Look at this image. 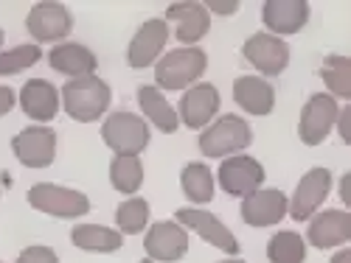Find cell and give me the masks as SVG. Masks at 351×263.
I'll return each mask as SVG.
<instances>
[{"label": "cell", "mask_w": 351, "mask_h": 263, "mask_svg": "<svg viewBox=\"0 0 351 263\" xmlns=\"http://www.w3.org/2000/svg\"><path fill=\"white\" fill-rule=\"evenodd\" d=\"M261 20H265L273 37L298 34L309 23V3L306 0H267L261 6Z\"/></svg>", "instance_id": "e0dca14e"}, {"label": "cell", "mask_w": 351, "mask_h": 263, "mask_svg": "<svg viewBox=\"0 0 351 263\" xmlns=\"http://www.w3.org/2000/svg\"><path fill=\"white\" fill-rule=\"evenodd\" d=\"M315 249H332L351 241V216L346 210H324L312 216L306 238Z\"/></svg>", "instance_id": "d6986e66"}, {"label": "cell", "mask_w": 351, "mask_h": 263, "mask_svg": "<svg viewBox=\"0 0 351 263\" xmlns=\"http://www.w3.org/2000/svg\"><path fill=\"white\" fill-rule=\"evenodd\" d=\"M43 59V51L37 42H28V45H17L12 51L0 53V76H14L23 73L28 68H34Z\"/></svg>", "instance_id": "f546056e"}, {"label": "cell", "mask_w": 351, "mask_h": 263, "mask_svg": "<svg viewBox=\"0 0 351 263\" xmlns=\"http://www.w3.org/2000/svg\"><path fill=\"white\" fill-rule=\"evenodd\" d=\"M71 241L84 252H119L124 247L121 232L101 224H76L71 230Z\"/></svg>", "instance_id": "cb8c5ba5"}, {"label": "cell", "mask_w": 351, "mask_h": 263, "mask_svg": "<svg viewBox=\"0 0 351 263\" xmlns=\"http://www.w3.org/2000/svg\"><path fill=\"white\" fill-rule=\"evenodd\" d=\"M180 188L194 204H208L214 199V174L206 163H189L180 174Z\"/></svg>", "instance_id": "484cf974"}, {"label": "cell", "mask_w": 351, "mask_h": 263, "mask_svg": "<svg viewBox=\"0 0 351 263\" xmlns=\"http://www.w3.org/2000/svg\"><path fill=\"white\" fill-rule=\"evenodd\" d=\"M25 28L32 40L40 42H56V40H65L73 31V17L62 3H37L25 17Z\"/></svg>", "instance_id": "7c38bea8"}, {"label": "cell", "mask_w": 351, "mask_h": 263, "mask_svg": "<svg viewBox=\"0 0 351 263\" xmlns=\"http://www.w3.org/2000/svg\"><path fill=\"white\" fill-rule=\"evenodd\" d=\"M112 101L110 84L99 76H84V79H71L62 87V107L79 124H93L107 112Z\"/></svg>", "instance_id": "6da1fadb"}, {"label": "cell", "mask_w": 351, "mask_h": 263, "mask_svg": "<svg viewBox=\"0 0 351 263\" xmlns=\"http://www.w3.org/2000/svg\"><path fill=\"white\" fill-rule=\"evenodd\" d=\"M28 204L53 219H82L90 210V199L82 191H71L53 182H40L28 191Z\"/></svg>", "instance_id": "5b68a950"}, {"label": "cell", "mask_w": 351, "mask_h": 263, "mask_svg": "<svg viewBox=\"0 0 351 263\" xmlns=\"http://www.w3.org/2000/svg\"><path fill=\"white\" fill-rule=\"evenodd\" d=\"M267 260L270 263H304L306 260V241L292 230H281L267 241Z\"/></svg>", "instance_id": "4316f807"}, {"label": "cell", "mask_w": 351, "mask_h": 263, "mask_svg": "<svg viewBox=\"0 0 351 263\" xmlns=\"http://www.w3.org/2000/svg\"><path fill=\"white\" fill-rule=\"evenodd\" d=\"M48 65H51L56 73L68 76V79H84V76H96L99 59H96V53L87 48V45H79V42H60V45L51 48Z\"/></svg>", "instance_id": "44dd1931"}, {"label": "cell", "mask_w": 351, "mask_h": 263, "mask_svg": "<svg viewBox=\"0 0 351 263\" xmlns=\"http://www.w3.org/2000/svg\"><path fill=\"white\" fill-rule=\"evenodd\" d=\"M320 79L326 81L332 98H351V59L348 56H326L324 68H320Z\"/></svg>", "instance_id": "83f0119b"}, {"label": "cell", "mask_w": 351, "mask_h": 263, "mask_svg": "<svg viewBox=\"0 0 351 263\" xmlns=\"http://www.w3.org/2000/svg\"><path fill=\"white\" fill-rule=\"evenodd\" d=\"M265 165H261L256 157H247V154H233V157H225L219 171H217V180H219V188L228 193V196H250L253 191L261 188L265 182Z\"/></svg>", "instance_id": "52a82bcc"}, {"label": "cell", "mask_w": 351, "mask_h": 263, "mask_svg": "<svg viewBox=\"0 0 351 263\" xmlns=\"http://www.w3.org/2000/svg\"><path fill=\"white\" fill-rule=\"evenodd\" d=\"M335 126L340 129L343 143H348V140H351V135H348V126H351V107H340V115H337V124H335Z\"/></svg>", "instance_id": "1f68e13d"}, {"label": "cell", "mask_w": 351, "mask_h": 263, "mask_svg": "<svg viewBox=\"0 0 351 263\" xmlns=\"http://www.w3.org/2000/svg\"><path fill=\"white\" fill-rule=\"evenodd\" d=\"M0 45H3V28H0Z\"/></svg>", "instance_id": "8d00e7d4"}, {"label": "cell", "mask_w": 351, "mask_h": 263, "mask_svg": "<svg viewBox=\"0 0 351 263\" xmlns=\"http://www.w3.org/2000/svg\"><path fill=\"white\" fill-rule=\"evenodd\" d=\"M287 202L278 188H258L242 199V219L247 227H273L287 216Z\"/></svg>", "instance_id": "2e32d148"}, {"label": "cell", "mask_w": 351, "mask_h": 263, "mask_svg": "<svg viewBox=\"0 0 351 263\" xmlns=\"http://www.w3.org/2000/svg\"><path fill=\"white\" fill-rule=\"evenodd\" d=\"M174 219H178V224L194 230L197 236L202 241H208L211 247L222 249L225 255H239V241L237 236L208 210H197V208H180L178 213H174Z\"/></svg>", "instance_id": "4fadbf2b"}, {"label": "cell", "mask_w": 351, "mask_h": 263, "mask_svg": "<svg viewBox=\"0 0 351 263\" xmlns=\"http://www.w3.org/2000/svg\"><path fill=\"white\" fill-rule=\"evenodd\" d=\"M332 263H351V249H340V252L332 258Z\"/></svg>", "instance_id": "e575fe53"}, {"label": "cell", "mask_w": 351, "mask_h": 263, "mask_svg": "<svg viewBox=\"0 0 351 263\" xmlns=\"http://www.w3.org/2000/svg\"><path fill=\"white\" fill-rule=\"evenodd\" d=\"M337 115H340V104L337 98H332L329 93H315L309 96V101L301 109V121H298V137L306 146H320L329 132L337 124Z\"/></svg>", "instance_id": "8992f818"}, {"label": "cell", "mask_w": 351, "mask_h": 263, "mask_svg": "<svg viewBox=\"0 0 351 263\" xmlns=\"http://www.w3.org/2000/svg\"><path fill=\"white\" fill-rule=\"evenodd\" d=\"M17 101H20L23 112H25L32 121H37V124L53 121L56 112H60V90H56V87H53L51 81H45V79L25 81Z\"/></svg>", "instance_id": "ffe728a7"}, {"label": "cell", "mask_w": 351, "mask_h": 263, "mask_svg": "<svg viewBox=\"0 0 351 263\" xmlns=\"http://www.w3.org/2000/svg\"><path fill=\"white\" fill-rule=\"evenodd\" d=\"M163 20H174V37L183 42V48H194L211 28V14L202 3H171Z\"/></svg>", "instance_id": "ac0fdd59"}, {"label": "cell", "mask_w": 351, "mask_h": 263, "mask_svg": "<svg viewBox=\"0 0 351 263\" xmlns=\"http://www.w3.org/2000/svg\"><path fill=\"white\" fill-rule=\"evenodd\" d=\"M332 191V171L329 168H312L304 174V180L298 182L295 193L287 202V213L295 221H306L317 213V208L326 202Z\"/></svg>", "instance_id": "ba28073f"}, {"label": "cell", "mask_w": 351, "mask_h": 263, "mask_svg": "<svg viewBox=\"0 0 351 263\" xmlns=\"http://www.w3.org/2000/svg\"><path fill=\"white\" fill-rule=\"evenodd\" d=\"M115 224H119L121 236H138V232H143L146 224H149V202L141 196L121 202L119 210H115Z\"/></svg>", "instance_id": "f1b7e54d"}, {"label": "cell", "mask_w": 351, "mask_h": 263, "mask_svg": "<svg viewBox=\"0 0 351 263\" xmlns=\"http://www.w3.org/2000/svg\"><path fill=\"white\" fill-rule=\"evenodd\" d=\"M138 104H141V109H143V115H146V121H149L155 129H160V132H166V135L178 132V126H180L178 109H174V107L166 101V96L158 90V87L143 84L141 90H138Z\"/></svg>", "instance_id": "603a6c76"}, {"label": "cell", "mask_w": 351, "mask_h": 263, "mask_svg": "<svg viewBox=\"0 0 351 263\" xmlns=\"http://www.w3.org/2000/svg\"><path fill=\"white\" fill-rule=\"evenodd\" d=\"M253 143L250 124L239 115H222L199 135V152L206 157H233Z\"/></svg>", "instance_id": "3957f363"}, {"label": "cell", "mask_w": 351, "mask_h": 263, "mask_svg": "<svg viewBox=\"0 0 351 263\" xmlns=\"http://www.w3.org/2000/svg\"><path fill=\"white\" fill-rule=\"evenodd\" d=\"M141 263H152V260H149V258H146V260H141Z\"/></svg>", "instance_id": "f35d334b"}, {"label": "cell", "mask_w": 351, "mask_h": 263, "mask_svg": "<svg viewBox=\"0 0 351 263\" xmlns=\"http://www.w3.org/2000/svg\"><path fill=\"white\" fill-rule=\"evenodd\" d=\"M245 59L265 76H281L289 65V45L273 34H253L242 45Z\"/></svg>", "instance_id": "5bb4252c"}, {"label": "cell", "mask_w": 351, "mask_h": 263, "mask_svg": "<svg viewBox=\"0 0 351 263\" xmlns=\"http://www.w3.org/2000/svg\"><path fill=\"white\" fill-rule=\"evenodd\" d=\"M12 152L25 168H48L56 160V132L48 126H28L12 137Z\"/></svg>", "instance_id": "9c48e42d"}, {"label": "cell", "mask_w": 351, "mask_h": 263, "mask_svg": "<svg viewBox=\"0 0 351 263\" xmlns=\"http://www.w3.org/2000/svg\"><path fill=\"white\" fill-rule=\"evenodd\" d=\"M12 109H14V90H12V87L0 84V118H3V115H9Z\"/></svg>", "instance_id": "836d02e7"}, {"label": "cell", "mask_w": 351, "mask_h": 263, "mask_svg": "<svg viewBox=\"0 0 351 263\" xmlns=\"http://www.w3.org/2000/svg\"><path fill=\"white\" fill-rule=\"evenodd\" d=\"M208 68V56L199 45L174 48L155 62V87L158 90H186Z\"/></svg>", "instance_id": "7a4b0ae2"}, {"label": "cell", "mask_w": 351, "mask_h": 263, "mask_svg": "<svg viewBox=\"0 0 351 263\" xmlns=\"http://www.w3.org/2000/svg\"><path fill=\"white\" fill-rule=\"evenodd\" d=\"M17 263H60V258H56V252H53L51 247L37 244V247H25V249L20 252Z\"/></svg>", "instance_id": "4dcf8cb0"}, {"label": "cell", "mask_w": 351, "mask_h": 263, "mask_svg": "<svg viewBox=\"0 0 351 263\" xmlns=\"http://www.w3.org/2000/svg\"><path fill=\"white\" fill-rule=\"evenodd\" d=\"M340 199L348 204L351 202V196H348V177H343V182H340Z\"/></svg>", "instance_id": "d590c367"}, {"label": "cell", "mask_w": 351, "mask_h": 263, "mask_svg": "<svg viewBox=\"0 0 351 263\" xmlns=\"http://www.w3.org/2000/svg\"><path fill=\"white\" fill-rule=\"evenodd\" d=\"M233 101H237L247 115H270L276 107V90L258 76H239L233 81Z\"/></svg>", "instance_id": "7402d4cb"}, {"label": "cell", "mask_w": 351, "mask_h": 263, "mask_svg": "<svg viewBox=\"0 0 351 263\" xmlns=\"http://www.w3.org/2000/svg\"><path fill=\"white\" fill-rule=\"evenodd\" d=\"M208 9V14L211 12H217V14H233V12H239V3L237 0H230V3H222V0H208V3H202Z\"/></svg>", "instance_id": "d6a6232c"}, {"label": "cell", "mask_w": 351, "mask_h": 263, "mask_svg": "<svg viewBox=\"0 0 351 263\" xmlns=\"http://www.w3.org/2000/svg\"><path fill=\"white\" fill-rule=\"evenodd\" d=\"M225 263H245V260H225Z\"/></svg>", "instance_id": "74e56055"}, {"label": "cell", "mask_w": 351, "mask_h": 263, "mask_svg": "<svg viewBox=\"0 0 351 263\" xmlns=\"http://www.w3.org/2000/svg\"><path fill=\"white\" fill-rule=\"evenodd\" d=\"M178 118L189 129H206L219 112V90L214 84H194L178 104Z\"/></svg>", "instance_id": "9a60e30c"}, {"label": "cell", "mask_w": 351, "mask_h": 263, "mask_svg": "<svg viewBox=\"0 0 351 263\" xmlns=\"http://www.w3.org/2000/svg\"><path fill=\"white\" fill-rule=\"evenodd\" d=\"M166 42H169V23L163 17L146 20L135 31V37L130 40V48H127L130 68L143 70V68H149L152 62H158Z\"/></svg>", "instance_id": "8fae6325"}, {"label": "cell", "mask_w": 351, "mask_h": 263, "mask_svg": "<svg viewBox=\"0 0 351 263\" xmlns=\"http://www.w3.org/2000/svg\"><path fill=\"white\" fill-rule=\"evenodd\" d=\"M110 182L119 193L135 196L141 191V185H143V163H141V157L115 154L112 163H110Z\"/></svg>", "instance_id": "d4e9b609"}, {"label": "cell", "mask_w": 351, "mask_h": 263, "mask_svg": "<svg viewBox=\"0 0 351 263\" xmlns=\"http://www.w3.org/2000/svg\"><path fill=\"white\" fill-rule=\"evenodd\" d=\"M101 140L115 154L141 157V152L149 146V124L135 112H112L101 126Z\"/></svg>", "instance_id": "277c9868"}, {"label": "cell", "mask_w": 351, "mask_h": 263, "mask_svg": "<svg viewBox=\"0 0 351 263\" xmlns=\"http://www.w3.org/2000/svg\"><path fill=\"white\" fill-rule=\"evenodd\" d=\"M143 249L149 260L160 263H178L189 252V232L178 221H158L149 227L143 238Z\"/></svg>", "instance_id": "30bf717a"}]
</instances>
